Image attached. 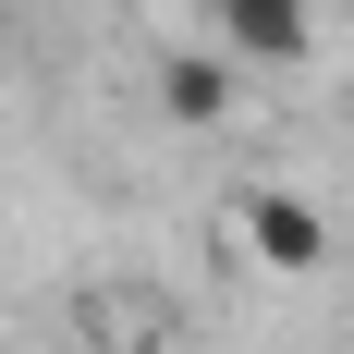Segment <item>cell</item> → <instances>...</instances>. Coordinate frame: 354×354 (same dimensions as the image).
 I'll list each match as a JSON object with an SVG mask.
<instances>
[{"mask_svg": "<svg viewBox=\"0 0 354 354\" xmlns=\"http://www.w3.org/2000/svg\"><path fill=\"white\" fill-rule=\"evenodd\" d=\"M196 25L232 62H306L318 49V0H196Z\"/></svg>", "mask_w": 354, "mask_h": 354, "instance_id": "2", "label": "cell"}, {"mask_svg": "<svg viewBox=\"0 0 354 354\" xmlns=\"http://www.w3.org/2000/svg\"><path fill=\"white\" fill-rule=\"evenodd\" d=\"M232 98H245V62H232V49H171V62H159V110L196 122V135L232 122Z\"/></svg>", "mask_w": 354, "mask_h": 354, "instance_id": "3", "label": "cell"}, {"mask_svg": "<svg viewBox=\"0 0 354 354\" xmlns=\"http://www.w3.org/2000/svg\"><path fill=\"white\" fill-rule=\"evenodd\" d=\"M232 232H245V257L281 269V281H318L330 269V220H318V196H293V183H257L245 208H232Z\"/></svg>", "mask_w": 354, "mask_h": 354, "instance_id": "1", "label": "cell"}]
</instances>
